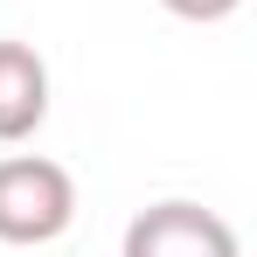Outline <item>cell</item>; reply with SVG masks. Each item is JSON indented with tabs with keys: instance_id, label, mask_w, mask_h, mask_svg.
<instances>
[{
	"instance_id": "obj_1",
	"label": "cell",
	"mask_w": 257,
	"mask_h": 257,
	"mask_svg": "<svg viewBox=\"0 0 257 257\" xmlns=\"http://www.w3.org/2000/svg\"><path fill=\"white\" fill-rule=\"evenodd\" d=\"M77 222V181L42 160V153H14L0 160V243H56Z\"/></svg>"
},
{
	"instance_id": "obj_2",
	"label": "cell",
	"mask_w": 257,
	"mask_h": 257,
	"mask_svg": "<svg viewBox=\"0 0 257 257\" xmlns=\"http://www.w3.org/2000/svg\"><path fill=\"white\" fill-rule=\"evenodd\" d=\"M125 257H243V243L202 202H153L125 222Z\"/></svg>"
},
{
	"instance_id": "obj_3",
	"label": "cell",
	"mask_w": 257,
	"mask_h": 257,
	"mask_svg": "<svg viewBox=\"0 0 257 257\" xmlns=\"http://www.w3.org/2000/svg\"><path fill=\"white\" fill-rule=\"evenodd\" d=\"M49 118V63L28 42H0V139H28Z\"/></svg>"
},
{
	"instance_id": "obj_4",
	"label": "cell",
	"mask_w": 257,
	"mask_h": 257,
	"mask_svg": "<svg viewBox=\"0 0 257 257\" xmlns=\"http://www.w3.org/2000/svg\"><path fill=\"white\" fill-rule=\"evenodd\" d=\"M167 14H181V21H229L243 0H160Z\"/></svg>"
}]
</instances>
